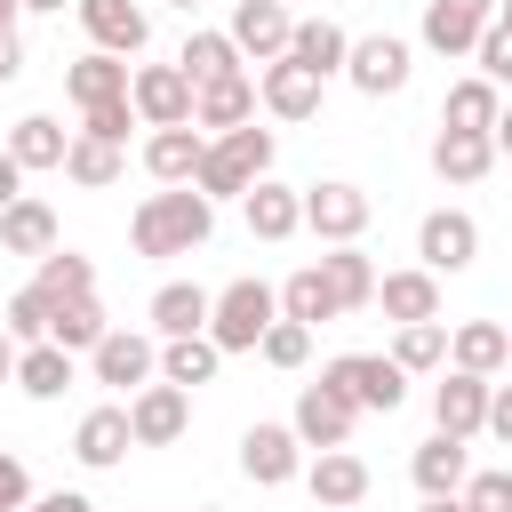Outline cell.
I'll return each mask as SVG.
<instances>
[{"label": "cell", "mask_w": 512, "mask_h": 512, "mask_svg": "<svg viewBox=\"0 0 512 512\" xmlns=\"http://www.w3.org/2000/svg\"><path fill=\"white\" fill-rule=\"evenodd\" d=\"M16 72H24V40H16V32H0V80H16Z\"/></svg>", "instance_id": "51"}, {"label": "cell", "mask_w": 512, "mask_h": 512, "mask_svg": "<svg viewBox=\"0 0 512 512\" xmlns=\"http://www.w3.org/2000/svg\"><path fill=\"white\" fill-rule=\"evenodd\" d=\"M32 288H48L56 304H64V296H88V288H96V264H88V256H72V248H48Z\"/></svg>", "instance_id": "41"}, {"label": "cell", "mask_w": 512, "mask_h": 512, "mask_svg": "<svg viewBox=\"0 0 512 512\" xmlns=\"http://www.w3.org/2000/svg\"><path fill=\"white\" fill-rule=\"evenodd\" d=\"M8 152L24 160V176H32V168H64V152H72V128H64V120H48V112H24V120L8 128Z\"/></svg>", "instance_id": "31"}, {"label": "cell", "mask_w": 512, "mask_h": 512, "mask_svg": "<svg viewBox=\"0 0 512 512\" xmlns=\"http://www.w3.org/2000/svg\"><path fill=\"white\" fill-rule=\"evenodd\" d=\"M32 16H64V8H80V0H24Z\"/></svg>", "instance_id": "55"}, {"label": "cell", "mask_w": 512, "mask_h": 512, "mask_svg": "<svg viewBox=\"0 0 512 512\" xmlns=\"http://www.w3.org/2000/svg\"><path fill=\"white\" fill-rule=\"evenodd\" d=\"M24 504H32V472H24V456L0 448V512H24Z\"/></svg>", "instance_id": "47"}, {"label": "cell", "mask_w": 512, "mask_h": 512, "mask_svg": "<svg viewBox=\"0 0 512 512\" xmlns=\"http://www.w3.org/2000/svg\"><path fill=\"white\" fill-rule=\"evenodd\" d=\"M48 320H56V296H48V288H16L0 328H8L16 344H40V336H48Z\"/></svg>", "instance_id": "42"}, {"label": "cell", "mask_w": 512, "mask_h": 512, "mask_svg": "<svg viewBox=\"0 0 512 512\" xmlns=\"http://www.w3.org/2000/svg\"><path fill=\"white\" fill-rule=\"evenodd\" d=\"M104 336H112V320H104L96 288H88V296H64V304H56V320H48V344H64V352H96Z\"/></svg>", "instance_id": "37"}, {"label": "cell", "mask_w": 512, "mask_h": 512, "mask_svg": "<svg viewBox=\"0 0 512 512\" xmlns=\"http://www.w3.org/2000/svg\"><path fill=\"white\" fill-rule=\"evenodd\" d=\"M16 200H24V160L0 144V208H16Z\"/></svg>", "instance_id": "49"}, {"label": "cell", "mask_w": 512, "mask_h": 512, "mask_svg": "<svg viewBox=\"0 0 512 512\" xmlns=\"http://www.w3.org/2000/svg\"><path fill=\"white\" fill-rule=\"evenodd\" d=\"M256 352H264V360H272V368H304V360H312V328H304V320H288V312H280V320H272V328H264V344H256Z\"/></svg>", "instance_id": "43"}, {"label": "cell", "mask_w": 512, "mask_h": 512, "mask_svg": "<svg viewBox=\"0 0 512 512\" xmlns=\"http://www.w3.org/2000/svg\"><path fill=\"white\" fill-rule=\"evenodd\" d=\"M168 8H184V16H192V8H200V0H168Z\"/></svg>", "instance_id": "58"}, {"label": "cell", "mask_w": 512, "mask_h": 512, "mask_svg": "<svg viewBox=\"0 0 512 512\" xmlns=\"http://www.w3.org/2000/svg\"><path fill=\"white\" fill-rule=\"evenodd\" d=\"M304 488H312V504H328V512H352V504L368 496V464H360L352 448H320V456L304 464Z\"/></svg>", "instance_id": "21"}, {"label": "cell", "mask_w": 512, "mask_h": 512, "mask_svg": "<svg viewBox=\"0 0 512 512\" xmlns=\"http://www.w3.org/2000/svg\"><path fill=\"white\" fill-rule=\"evenodd\" d=\"M488 24H496V0H424L416 40H424L432 56H472Z\"/></svg>", "instance_id": "9"}, {"label": "cell", "mask_w": 512, "mask_h": 512, "mask_svg": "<svg viewBox=\"0 0 512 512\" xmlns=\"http://www.w3.org/2000/svg\"><path fill=\"white\" fill-rule=\"evenodd\" d=\"M240 216H248V232H256V240H296V232H304V192L264 176V184H248Z\"/></svg>", "instance_id": "23"}, {"label": "cell", "mask_w": 512, "mask_h": 512, "mask_svg": "<svg viewBox=\"0 0 512 512\" xmlns=\"http://www.w3.org/2000/svg\"><path fill=\"white\" fill-rule=\"evenodd\" d=\"M16 16H24V0H0V32H16Z\"/></svg>", "instance_id": "56"}, {"label": "cell", "mask_w": 512, "mask_h": 512, "mask_svg": "<svg viewBox=\"0 0 512 512\" xmlns=\"http://www.w3.org/2000/svg\"><path fill=\"white\" fill-rule=\"evenodd\" d=\"M288 56H296L304 72L336 80V72H344V56H352V32H344V24H328V16H296V32H288Z\"/></svg>", "instance_id": "28"}, {"label": "cell", "mask_w": 512, "mask_h": 512, "mask_svg": "<svg viewBox=\"0 0 512 512\" xmlns=\"http://www.w3.org/2000/svg\"><path fill=\"white\" fill-rule=\"evenodd\" d=\"M80 24H88V40L112 48V56H144V40H152V16H144L136 0H80Z\"/></svg>", "instance_id": "22"}, {"label": "cell", "mask_w": 512, "mask_h": 512, "mask_svg": "<svg viewBox=\"0 0 512 512\" xmlns=\"http://www.w3.org/2000/svg\"><path fill=\"white\" fill-rule=\"evenodd\" d=\"M408 72H416V48L392 40V32H368V40H352V56H344V80H352L360 96H400Z\"/></svg>", "instance_id": "6"}, {"label": "cell", "mask_w": 512, "mask_h": 512, "mask_svg": "<svg viewBox=\"0 0 512 512\" xmlns=\"http://www.w3.org/2000/svg\"><path fill=\"white\" fill-rule=\"evenodd\" d=\"M64 176H72L80 192H104V184H120V144H104V136H72V152H64Z\"/></svg>", "instance_id": "39"}, {"label": "cell", "mask_w": 512, "mask_h": 512, "mask_svg": "<svg viewBox=\"0 0 512 512\" xmlns=\"http://www.w3.org/2000/svg\"><path fill=\"white\" fill-rule=\"evenodd\" d=\"M128 56H112V48H88V56H72V72H64V96L80 104V112H96V104H120L128 96Z\"/></svg>", "instance_id": "18"}, {"label": "cell", "mask_w": 512, "mask_h": 512, "mask_svg": "<svg viewBox=\"0 0 512 512\" xmlns=\"http://www.w3.org/2000/svg\"><path fill=\"white\" fill-rule=\"evenodd\" d=\"M272 176V128H224V136H208V160H200V192L208 200H248V184H264Z\"/></svg>", "instance_id": "2"}, {"label": "cell", "mask_w": 512, "mask_h": 512, "mask_svg": "<svg viewBox=\"0 0 512 512\" xmlns=\"http://www.w3.org/2000/svg\"><path fill=\"white\" fill-rule=\"evenodd\" d=\"M464 504L472 512H512V472H472L464 480Z\"/></svg>", "instance_id": "46"}, {"label": "cell", "mask_w": 512, "mask_h": 512, "mask_svg": "<svg viewBox=\"0 0 512 512\" xmlns=\"http://www.w3.org/2000/svg\"><path fill=\"white\" fill-rule=\"evenodd\" d=\"M128 104H136V120H144V128H184V120H192V104H200V88H192V72H184V64H136Z\"/></svg>", "instance_id": "5"}, {"label": "cell", "mask_w": 512, "mask_h": 512, "mask_svg": "<svg viewBox=\"0 0 512 512\" xmlns=\"http://www.w3.org/2000/svg\"><path fill=\"white\" fill-rule=\"evenodd\" d=\"M304 232H320L328 248L360 240V232H368V192H360V184H344V176L304 184Z\"/></svg>", "instance_id": "7"}, {"label": "cell", "mask_w": 512, "mask_h": 512, "mask_svg": "<svg viewBox=\"0 0 512 512\" xmlns=\"http://www.w3.org/2000/svg\"><path fill=\"white\" fill-rule=\"evenodd\" d=\"M256 104H264V96H256V80H248V72H232V80H208V88H200L192 120L224 136V128H248V120H256Z\"/></svg>", "instance_id": "29"}, {"label": "cell", "mask_w": 512, "mask_h": 512, "mask_svg": "<svg viewBox=\"0 0 512 512\" xmlns=\"http://www.w3.org/2000/svg\"><path fill=\"white\" fill-rule=\"evenodd\" d=\"M176 64L192 72V88L248 72V56H240V40H232V32H184V56H176Z\"/></svg>", "instance_id": "33"}, {"label": "cell", "mask_w": 512, "mask_h": 512, "mask_svg": "<svg viewBox=\"0 0 512 512\" xmlns=\"http://www.w3.org/2000/svg\"><path fill=\"white\" fill-rule=\"evenodd\" d=\"M208 232H216V200H208L200 184L144 192V200H136V216H128L136 256H192V248H208Z\"/></svg>", "instance_id": "1"}, {"label": "cell", "mask_w": 512, "mask_h": 512, "mask_svg": "<svg viewBox=\"0 0 512 512\" xmlns=\"http://www.w3.org/2000/svg\"><path fill=\"white\" fill-rule=\"evenodd\" d=\"M280 312H288V320H304V328L344 320V304H336V288H328V272H320V264H304V272H288V280H280Z\"/></svg>", "instance_id": "36"}, {"label": "cell", "mask_w": 512, "mask_h": 512, "mask_svg": "<svg viewBox=\"0 0 512 512\" xmlns=\"http://www.w3.org/2000/svg\"><path fill=\"white\" fill-rule=\"evenodd\" d=\"M80 120H88L80 136H104V144H128V128H136V104L120 96V104H96V112H80Z\"/></svg>", "instance_id": "45"}, {"label": "cell", "mask_w": 512, "mask_h": 512, "mask_svg": "<svg viewBox=\"0 0 512 512\" xmlns=\"http://www.w3.org/2000/svg\"><path fill=\"white\" fill-rule=\"evenodd\" d=\"M88 368H96V384H112V392H144V384L160 376V344L136 336V328H112V336L88 352Z\"/></svg>", "instance_id": "13"}, {"label": "cell", "mask_w": 512, "mask_h": 512, "mask_svg": "<svg viewBox=\"0 0 512 512\" xmlns=\"http://www.w3.org/2000/svg\"><path fill=\"white\" fill-rule=\"evenodd\" d=\"M216 360H224V344H216V336H168V344H160V376H168V384H184V392H192V384H208V376H216Z\"/></svg>", "instance_id": "38"}, {"label": "cell", "mask_w": 512, "mask_h": 512, "mask_svg": "<svg viewBox=\"0 0 512 512\" xmlns=\"http://www.w3.org/2000/svg\"><path fill=\"white\" fill-rule=\"evenodd\" d=\"M208 312H216V296H208L200 280L152 288V336H160V344H168V336H208Z\"/></svg>", "instance_id": "24"}, {"label": "cell", "mask_w": 512, "mask_h": 512, "mask_svg": "<svg viewBox=\"0 0 512 512\" xmlns=\"http://www.w3.org/2000/svg\"><path fill=\"white\" fill-rule=\"evenodd\" d=\"M448 368H472V376L512 368V328H504V320H464V328H448Z\"/></svg>", "instance_id": "27"}, {"label": "cell", "mask_w": 512, "mask_h": 512, "mask_svg": "<svg viewBox=\"0 0 512 512\" xmlns=\"http://www.w3.org/2000/svg\"><path fill=\"white\" fill-rule=\"evenodd\" d=\"M224 32L240 40V56L272 64V56H288V32H296V16H288V0H240Z\"/></svg>", "instance_id": "17"}, {"label": "cell", "mask_w": 512, "mask_h": 512, "mask_svg": "<svg viewBox=\"0 0 512 512\" xmlns=\"http://www.w3.org/2000/svg\"><path fill=\"white\" fill-rule=\"evenodd\" d=\"M496 112H504V88L488 72H472V80H456L440 96V128H496Z\"/></svg>", "instance_id": "34"}, {"label": "cell", "mask_w": 512, "mask_h": 512, "mask_svg": "<svg viewBox=\"0 0 512 512\" xmlns=\"http://www.w3.org/2000/svg\"><path fill=\"white\" fill-rule=\"evenodd\" d=\"M64 384H72V352H64V344L40 336V344L16 352V392H24V400H64Z\"/></svg>", "instance_id": "32"}, {"label": "cell", "mask_w": 512, "mask_h": 512, "mask_svg": "<svg viewBox=\"0 0 512 512\" xmlns=\"http://www.w3.org/2000/svg\"><path fill=\"white\" fill-rule=\"evenodd\" d=\"M496 168V136L488 128H440L432 136V176L440 184H480Z\"/></svg>", "instance_id": "19"}, {"label": "cell", "mask_w": 512, "mask_h": 512, "mask_svg": "<svg viewBox=\"0 0 512 512\" xmlns=\"http://www.w3.org/2000/svg\"><path fill=\"white\" fill-rule=\"evenodd\" d=\"M432 424H440V432H456V440L488 432V376H472V368H448V376L432 384Z\"/></svg>", "instance_id": "15"}, {"label": "cell", "mask_w": 512, "mask_h": 512, "mask_svg": "<svg viewBox=\"0 0 512 512\" xmlns=\"http://www.w3.org/2000/svg\"><path fill=\"white\" fill-rule=\"evenodd\" d=\"M320 88H328V80H320V72H304L296 56H272V64L256 72V96H264V112H272V120H312V112H320Z\"/></svg>", "instance_id": "14"}, {"label": "cell", "mask_w": 512, "mask_h": 512, "mask_svg": "<svg viewBox=\"0 0 512 512\" xmlns=\"http://www.w3.org/2000/svg\"><path fill=\"white\" fill-rule=\"evenodd\" d=\"M288 424H296V440H304V448H352L360 408L320 376V384H304V392H296V416H288Z\"/></svg>", "instance_id": "10"}, {"label": "cell", "mask_w": 512, "mask_h": 512, "mask_svg": "<svg viewBox=\"0 0 512 512\" xmlns=\"http://www.w3.org/2000/svg\"><path fill=\"white\" fill-rule=\"evenodd\" d=\"M408 472H416L424 496H464V480H472V448H464L456 432H432V440L408 456Z\"/></svg>", "instance_id": "25"}, {"label": "cell", "mask_w": 512, "mask_h": 512, "mask_svg": "<svg viewBox=\"0 0 512 512\" xmlns=\"http://www.w3.org/2000/svg\"><path fill=\"white\" fill-rule=\"evenodd\" d=\"M200 512H216V504H200Z\"/></svg>", "instance_id": "59"}, {"label": "cell", "mask_w": 512, "mask_h": 512, "mask_svg": "<svg viewBox=\"0 0 512 512\" xmlns=\"http://www.w3.org/2000/svg\"><path fill=\"white\" fill-rule=\"evenodd\" d=\"M16 352H24V344H16L8 328H0V384H16Z\"/></svg>", "instance_id": "52"}, {"label": "cell", "mask_w": 512, "mask_h": 512, "mask_svg": "<svg viewBox=\"0 0 512 512\" xmlns=\"http://www.w3.org/2000/svg\"><path fill=\"white\" fill-rule=\"evenodd\" d=\"M392 360H400L408 376H424V368H440V360H448V328H440V320H408V328L392 336Z\"/></svg>", "instance_id": "40"}, {"label": "cell", "mask_w": 512, "mask_h": 512, "mask_svg": "<svg viewBox=\"0 0 512 512\" xmlns=\"http://www.w3.org/2000/svg\"><path fill=\"white\" fill-rule=\"evenodd\" d=\"M128 424H136V448H176L184 424H192V392L168 384V376H152L144 392H128Z\"/></svg>", "instance_id": "8"}, {"label": "cell", "mask_w": 512, "mask_h": 512, "mask_svg": "<svg viewBox=\"0 0 512 512\" xmlns=\"http://www.w3.org/2000/svg\"><path fill=\"white\" fill-rule=\"evenodd\" d=\"M200 160H208L200 120H184V128H152V136H144V176H152V184H192Z\"/></svg>", "instance_id": "16"}, {"label": "cell", "mask_w": 512, "mask_h": 512, "mask_svg": "<svg viewBox=\"0 0 512 512\" xmlns=\"http://www.w3.org/2000/svg\"><path fill=\"white\" fill-rule=\"evenodd\" d=\"M496 16H504V24H512V0H496Z\"/></svg>", "instance_id": "57"}, {"label": "cell", "mask_w": 512, "mask_h": 512, "mask_svg": "<svg viewBox=\"0 0 512 512\" xmlns=\"http://www.w3.org/2000/svg\"><path fill=\"white\" fill-rule=\"evenodd\" d=\"M128 448H136V424H128V408H112V400H104V408H88V416H80V432H72V456H80L88 472H112Z\"/></svg>", "instance_id": "20"}, {"label": "cell", "mask_w": 512, "mask_h": 512, "mask_svg": "<svg viewBox=\"0 0 512 512\" xmlns=\"http://www.w3.org/2000/svg\"><path fill=\"white\" fill-rule=\"evenodd\" d=\"M376 304H384V320H440V272H424V264H408V272H384L376 280Z\"/></svg>", "instance_id": "26"}, {"label": "cell", "mask_w": 512, "mask_h": 512, "mask_svg": "<svg viewBox=\"0 0 512 512\" xmlns=\"http://www.w3.org/2000/svg\"><path fill=\"white\" fill-rule=\"evenodd\" d=\"M240 472H248L256 488H288V480L304 472L296 424H248V432H240Z\"/></svg>", "instance_id": "11"}, {"label": "cell", "mask_w": 512, "mask_h": 512, "mask_svg": "<svg viewBox=\"0 0 512 512\" xmlns=\"http://www.w3.org/2000/svg\"><path fill=\"white\" fill-rule=\"evenodd\" d=\"M24 512H96V504H88L80 488H48V496H32Z\"/></svg>", "instance_id": "50"}, {"label": "cell", "mask_w": 512, "mask_h": 512, "mask_svg": "<svg viewBox=\"0 0 512 512\" xmlns=\"http://www.w3.org/2000/svg\"><path fill=\"white\" fill-rule=\"evenodd\" d=\"M416 256H424V272H472L480 224H472L464 208H432V216L416 224Z\"/></svg>", "instance_id": "12"}, {"label": "cell", "mask_w": 512, "mask_h": 512, "mask_svg": "<svg viewBox=\"0 0 512 512\" xmlns=\"http://www.w3.org/2000/svg\"><path fill=\"white\" fill-rule=\"evenodd\" d=\"M416 512H472V504H464V496H424Z\"/></svg>", "instance_id": "53"}, {"label": "cell", "mask_w": 512, "mask_h": 512, "mask_svg": "<svg viewBox=\"0 0 512 512\" xmlns=\"http://www.w3.org/2000/svg\"><path fill=\"white\" fill-rule=\"evenodd\" d=\"M488 136H496V152H512V104L496 112V128H488Z\"/></svg>", "instance_id": "54"}, {"label": "cell", "mask_w": 512, "mask_h": 512, "mask_svg": "<svg viewBox=\"0 0 512 512\" xmlns=\"http://www.w3.org/2000/svg\"><path fill=\"white\" fill-rule=\"evenodd\" d=\"M320 376H328L360 416H392V408L408 400V368H400L392 352H336Z\"/></svg>", "instance_id": "3"}, {"label": "cell", "mask_w": 512, "mask_h": 512, "mask_svg": "<svg viewBox=\"0 0 512 512\" xmlns=\"http://www.w3.org/2000/svg\"><path fill=\"white\" fill-rule=\"evenodd\" d=\"M320 272H328V288H336V304H344V312H360V304H376V280H384V272H376V264L360 256V240H344V248H328V256H320Z\"/></svg>", "instance_id": "35"}, {"label": "cell", "mask_w": 512, "mask_h": 512, "mask_svg": "<svg viewBox=\"0 0 512 512\" xmlns=\"http://www.w3.org/2000/svg\"><path fill=\"white\" fill-rule=\"evenodd\" d=\"M488 432L512 448V384H488Z\"/></svg>", "instance_id": "48"}, {"label": "cell", "mask_w": 512, "mask_h": 512, "mask_svg": "<svg viewBox=\"0 0 512 512\" xmlns=\"http://www.w3.org/2000/svg\"><path fill=\"white\" fill-rule=\"evenodd\" d=\"M56 248V208L48 200H16V208H0V256H48Z\"/></svg>", "instance_id": "30"}, {"label": "cell", "mask_w": 512, "mask_h": 512, "mask_svg": "<svg viewBox=\"0 0 512 512\" xmlns=\"http://www.w3.org/2000/svg\"><path fill=\"white\" fill-rule=\"evenodd\" d=\"M272 320H280V288H264V280H232V288H216L208 336H216L224 352H256Z\"/></svg>", "instance_id": "4"}, {"label": "cell", "mask_w": 512, "mask_h": 512, "mask_svg": "<svg viewBox=\"0 0 512 512\" xmlns=\"http://www.w3.org/2000/svg\"><path fill=\"white\" fill-rule=\"evenodd\" d=\"M472 64H480V72H488L496 88H512V24H504V16H496V24L480 32V48H472Z\"/></svg>", "instance_id": "44"}]
</instances>
